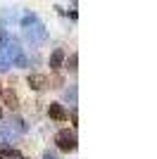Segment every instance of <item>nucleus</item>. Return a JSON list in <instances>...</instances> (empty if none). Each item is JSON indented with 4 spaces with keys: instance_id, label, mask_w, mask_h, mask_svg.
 Listing matches in <instances>:
<instances>
[{
    "instance_id": "f257e3e1",
    "label": "nucleus",
    "mask_w": 157,
    "mask_h": 159,
    "mask_svg": "<svg viewBox=\"0 0 157 159\" xmlns=\"http://www.w3.org/2000/svg\"><path fill=\"white\" fill-rule=\"evenodd\" d=\"M21 31H24V38L31 43V45H40L48 40V31L43 26V21L36 17L33 12H26L21 17Z\"/></svg>"
},
{
    "instance_id": "f03ea898",
    "label": "nucleus",
    "mask_w": 157,
    "mask_h": 159,
    "mask_svg": "<svg viewBox=\"0 0 157 159\" xmlns=\"http://www.w3.org/2000/svg\"><path fill=\"white\" fill-rule=\"evenodd\" d=\"M76 131H69V128H62V131L55 133V145H57V150H62V152H74L76 150Z\"/></svg>"
},
{
    "instance_id": "7ed1b4c3",
    "label": "nucleus",
    "mask_w": 157,
    "mask_h": 159,
    "mask_svg": "<svg viewBox=\"0 0 157 159\" xmlns=\"http://www.w3.org/2000/svg\"><path fill=\"white\" fill-rule=\"evenodd\" d=\"M26 83H29V88H31V90L40 93V90H45V88L50 86V79H48L45 74L33 71V74H29V76H26Z\"/></svg>"
},
{
    "instance_id": "20e7f679",
    "label": "nucleus",
    "mask_w": 157,
    "mask_h": 159,
    "mask_svg": "<svg viewBox=\"0 0 157 159\" xmlns=\"http://www.w3.org/2000/svg\"><path fill=\"white\" fill-rule=\"evenodd\" d=\"M48 114H50V119H55V121H67L69 119L64 105H59V102H50V105H48Z\"/></svg>"
},
{
    "instance_id": "39448f33",
    "label": "nucleus",
    "mask_w": 157,
    "mask_h": 159,
    "mask_svg": "<svg viewBox=\"0 0 157 159\" xmlns=\"http://www.w3.org/2000/svg\"><path fill=\"white\" fill-rule=\"evenodd\" d=\"M48 64H50V71H59L62 64H64V50H62V48H55L52 55H50V60H48Z\"/></svg>"
},
{
    "instance_id": "423d86ee",
    "label": "nucleus",
    "mask_w": 157,
    "mask_h": 159,
    "mask_svg": "<svg viewBox=\"0 0 157 159\" xmlns=\"http://www.w3.org/2000/svg\"><path fill=\"white\" fill-rule=\"evenodd\" d=\"M7 124H10V128H12L14 133H19V135H24L26 128H29V126H26V121L21 119V116H10V121H7Z\"/></svg>"
},
{
    "instance_id": "0eeeda50",
    "label": "nucleus",
    "mask_w": 157,
    "mask_h": 159,
    "mask_svg": "<svg viewBox=\"0 0 157 159\" xmlns=\"http://www.w3.org/2000/svg\"><path fill=\"white\" fill-rule=\"evenodd\" d=\"M2 100H5V105L10 107L12 112L19 107V98H17V93H14V90H2Z\"/></svg>"
},
{
    "instance_id": "6e6552de",
    "label": "nucleus",
    "mask_w": 157,
    "mask_h": 159,
    "mask_svg": "<svg viewBox=\"0 0 157 159\" xmlns=\"http://www.w3.org/2000/svg\"><path fill=\"white\" fill-rule=\"evenodd\" d=\"M64 98H67V102L69 105H76V86H69L64 90Z\"/></svg>"
},
{
    "instance_id": "1a4fd4ad",
    "label": "nucleus",
    "mask_w": 157,
    "mask_h": 159,
    "mask_svg": "<svg viewBox=\"0 0 157 159\" xmlns=\"http://www.w3.org/2000/svg\"><path fill=\"white\" fill-rule=\"evenodd\" d=\"M76 64H78V55H76V52H72V57L67 60V69H69V71L74 74V71H76V69H78Z\"/></svg>"
},
{
    "instance_id": "9d476101",
    "label": "nucleus",
    "mask_w": 157,
    "mask_h": 159,
    "mask_svg": "<svg viewBox=\"0 0 157 159\" xmlns=\"http://www.w3.org/2000/svg\"><path fill=\"white\" fill-rule=\"evenodd\" d=\"M43 159H55V154H52V152H45V154H43Z\"/></svg>"
},
{
    "instance_id": "9b49d317",
    "label": "nucleus",
    "mask_w": 157,
    "mask_h": 159,
    "mask_svg": "<svg viewBox=\"0 0 157 159\" xmlns=\"http://www.w3.org/2000/svg\"><path fill=\"white\" fill-rule=\"evenodd\" d=\"M0 119H2V107H0Z\"/></svg>"
},
{
    "instance_id": "f8f14e48",
    "label": "nucleus",
    "mask_w": 157,
    "mask_h": 159,
    "mask_svg": "<svg viewBox=\"0 0 157 159\" xmlns=\"http://www.w3.org/2000/svg\"><path fill=\"white\" fill-rule=\"evenodd\" d=\"M0 95H2V90H0Z\"/></svg>"
}]
</instances>
